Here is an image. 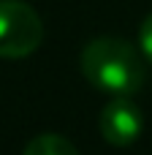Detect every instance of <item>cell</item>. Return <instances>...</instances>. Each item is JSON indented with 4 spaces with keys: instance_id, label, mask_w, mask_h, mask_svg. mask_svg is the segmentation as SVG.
Returning <instances> with one entry per match:
<instances>
[{
    "instance_id": "cell-1",
    "label": "cell",
    "mask_w": 152,
    "mask_h": 155,
    "mask_svg": "<svg viewBox=\"0 0 152 155\" xmlns=\"http://www.w3.org/2000/svg\"><path fill=\"white\" fill-rule=\"evenodd\" d=\"M84 79L109 95H133L141 90L147 79V60L144 54L125 38L101 35L92 38L79 57Z\"/></svg>"
},
{
    "instance_id": "cell-4",
    "label": "cell",
    "mask_w": 152,
    "mask_h": 155,
    "mask_svg": "<svg viewBox=\"0 0 152 155\" xmlns=\"http://www.w3.org/2000/svg\"><path fill=\"white\" fill-rule=\"evenodd\" d=\"M22 155H79V150L60 134H41L27 142Z\"/></svg>"
},
{
    "instance_id": "cell-5",
    "label": "cell",
    "mask_w": 152,
    "mask_h": 155,
    "mask_svg": "<svg viewBox=\"0 0 152 155\" xmlns=\"http://www.w3.org/2000/svg\"><path fill=\"white\" fill-rule=\"evenodd\" d=\"M139 49H141L144 60L152 65V14L144 16V22L139 27Z\"/></svg>"
},
{
    "instance_id": "cell-3",
    "label": "cell",
    "mask_w": 152,
    "mask_h": 155,
    "mask_svg": "<svg viewBox=\"0 0 152 155\" xmlns=\"http://www.w3.org/2000/svg\"><path fill=\"white\" fill-rule=\"evenodd\" d=\"M98 125H101V136L109 144L128 147V144H133L141 136V131H144V114L131 101V95H117V98H112L103 106Z\"/></svg>"
},
{
    "instance_id": "cell-2",
    "label": "cell",
    "mask_w": 152,
    "mask_h": 155,
    "mask_svg": "<svg viewBox=\"0 0 152 155\" xmlns=\"http://www.w3.org/2000/svg\"><path fill=\"white\" fill-rule=\"evenodd\" d=\"M44 41V22L24 0H0V57L19 60Z\"/></svg>"
}]
</instances>
